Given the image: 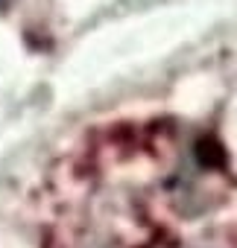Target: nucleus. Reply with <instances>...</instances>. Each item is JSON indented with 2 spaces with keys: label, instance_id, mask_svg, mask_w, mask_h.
I'll return each instance as SVG.
<instances>
[{
  "label": "nucleus",
  "instance_id": "nucleus-2",
  "mask_svg": "<svg viewBox=\"0 0 237 248\" xmlns=\"http://www.w3.org/2000/svg\"><path fill=\"white\" fill-rule=\"evenodd\" d=\"M9 3H12V0H0V12H3V9H9Z\"/></svg>",
  "mask_w": 237,
  "mask_h": 248
},
{
  "label": "nucleus",
  "instance_id": "nucleus-1",
  "mask_svg": "<svg viewBox=\"0 0 237 248\" xmlns=\"http://www.w3.org/2000/svg\"><path fill=\"white\" fill-rule=\"evenodd\" d=\"M73 248H108V245H102V242H79Z\"/></svg>",
  "mask_w": 237,
  "mask_h": 248
}]
</instances>
